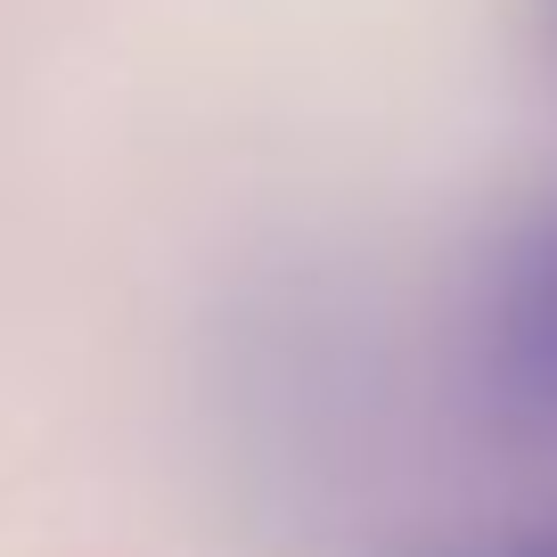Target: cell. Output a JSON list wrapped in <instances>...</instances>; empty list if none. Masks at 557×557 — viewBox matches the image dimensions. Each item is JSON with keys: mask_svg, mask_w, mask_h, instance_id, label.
<instances>
[{"mask_svg": "<svg viewBox=\"0 0 557 557\" xmlns=\"http://www.w3.org/2000/svg\"><path fill=\"white\" fill-rule=\"evenodd\" d=\"M475 377L508 443L557 451V197L524 206L492 246Z\"/></svg>", "mask_w": 557, "mask_h": 557, "instance_id": "1", "label": "cell"}, {"mask_svg": "<svg viewBox=\"0 0 557 557\" xmlns=\"http://www.w3.org/2000/svg\"><path fill=\"white\" fill-rule=\"evenodd\" d=\"M492 557H557V517L541 524V533H517L508 549H492Z\"/></svg>", "mask_w": 557, "mask_h": 557, "instance_id": "2", "label": "cell"}, {"mask_svg": "<svg viewBox=\"0 0 557 557\" xmlns=\"http://www.w3.org/2000/svg\"><path fill=\"white\" fill-rule=\"evenodd\" d=\"M541 17H549V41H557V0H541Z\"/></svg>", "mask_w": 557, "mask_h": 557, "instance_id": "3", "label": "cell"}]
</instances>
